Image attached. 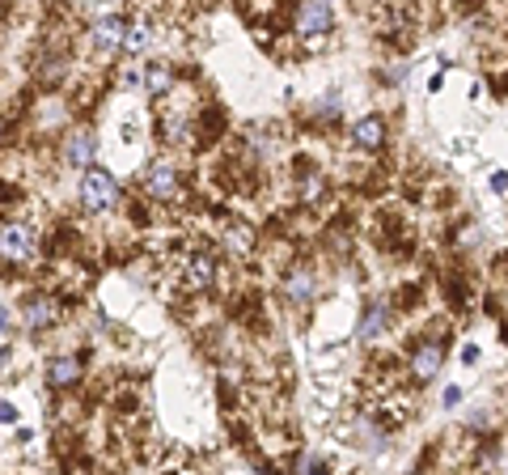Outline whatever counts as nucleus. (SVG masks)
Wrapping results in <instances>:
<instances>
[{"label": "nucleus", "instance_id": "9b49d317", "mask_svg": "<svg viewBox=\"0 0 508 475\" xmlns=\"http://www.w3.org/2000/svg\"><path fill=\"white\" fill-rule=\"evenodd\" d=\"M127 30H131V26H127L123 17H102V21L94 26V43H97L102 51L127 47Z\"/></svg>", "mask_w": 508, "mask_h": 475}, {"label": "nucleus", "instance_id": "2eb2a0df", "mask_svg": "<svg viewBox=\"0 0 508 475\" xmlns=\"http://www.w3.org/2000/svg\"><path fill=\"white\" fill-rule=\"evenodd\" d=\"M241 9L254 21H267V13H275V0H241Z\"/></svg>", "mask_w": 508, "mask_h": 475}, {"label": "nucleus", "instance_id": "9d476101", "mask_svg": "<svg viewBox=\"0 0 508 475\" xmlns=\"http://www.w3.org/2000/svg\"><path fill=\"white\" fill-rule=\"evenodd\" d=\"M385 136H390V123L381 115H365L351 128V140H356V148H365V153H377V148L385 145Z\"/></svg>", "mask_w": 508, "mask_h": 475}, {"label": "nucleus", "instance_id": "f03ea898", "mask_svg": "<svg viewBox=\"0 0 508 475\" xmlns=\"http://www.w3.org/2000/svg\"><path fill=\"white\" fill-rule=\"evenodd\" d=\"M292 26H297L301 38H322V34H331V26H334L331 0H301L297 13H292Z\"/></svg>", "mask_w": 508, "mask_h": 475}, {"label": "nucleus", "instance_id": "dca6fc26", "mask_svg": "<svg viewBox=\"0 0 508 475\" xmlns=\"http://www.w3.org/2000/svg\"><path fill=\"white\" fill-rule=\"evenodd\" d=\"M144 43H148V26H131V30H127V51H140Z\"/></svg>", "mask_w": 508, "mask_h": 475}, {"label": "nucleus", "instance_id": "aec40b11", "mask_svg": "<svg viewBox=\"0 0 508 475\" xmlns=\"http://www.w3.org/2000/svg\"><path fill=\"white\" fill-rule=\"evenodd\" d=\"M4 323H9V310H0V331H4Z\"/></svg>", "mask_w": 508, "mask_h": 475}, {"label": "nucleus", "instance_id": "6ab92c4d", "mask_svg": "<svg viewBox=\"0 0 508 475\" xmlns=\"http://www.w3.org/2000/svg\"><path fill=\"white\" fill-rule=\"evenodd\" d=\"M17 411H13V403H0V420H13Z\"/></svg>", "mask_w": 508, "mask_h": 475}, {"label": "nucleus", "instance_id": "0eeeda50", "mask_svg": "<svg viewBox=\"0 0 508 475\" xmlns=\"http://www.w3.org/2000/svg\"><path fill=\"white\" fill-rule=\"evenodd\" d=\"M64 157H68V165L72 170H94V162H97V136L94 131H72L68 136V148H64Z\"/></svg>", "mask_w": 508, "mask_h": 475}, {"label": "nucleus", "instance_id": "4468645a", "mask_svg": "<svg viewBox=\"0 0 508 475\" xmlns=\"http://www.w3.org/2000/svg\"><path fill=\"white\" fill-rule=\"evenodd\" d=\"M385 323H390V306H381V301H373V306L365 310L360 335H365V340H373V335H381V331H385Z\"/></svg>", "mask_w": 508, "mask_h": 475}, {"label": "nucleus", "instance_id": "1a4fd4ad", "mask_svg": "<svg viewBox=\"0 0 508 475\" xmlns=\"http://www.w3.org/2000/svg\"><path fill=\"white\" fill-rule=\"evenodd\" d=\"M314 293H318V276H314V267H292L284 276V297L292 301V306H309L314 301Z\"/></svg>", "mask_w": 508, "mask_h": 475}, {"label": "nucleus", "instance_id": "6e6552de", "mask_svg": "<svg viewBox=\"0 0 508 475\" xmlns=\"http://www.w3.org/2000/svg\"><path fill=\"white\" fill-rule=\"evenodd\" d=\"M144 191L153 199H174L178 196V170L170 162H157L144 170Z\"/></svg>", "mask_w": 508, "mask_h": 475}, {"label": "nucleus", "instance_id": "a211bd4d", "mask_svg": "<svg viewBox=\"0 0 508 475\" xmlns=\"http://www.w3.org/2000/svg\"><path fill=\"white\" fill-rule=\"evenodd\" d=\"M461 403V391L458 386H449V391H444V408H458Z\"/></svg>", "mask_w": 508, "mask_h": 475}, {"label": "nucleus", "instance_id": "7ed1b4c3", "mask_svg": "<svg viewBox=\"0 0 508 475\" xmlns=\"http://www.w3.org/2000/svg\"><path fill=\"white\" fill-rule=\"evenodd\" d=\"M441 365H444V340L441 335H424L411 348V377L415 382H432V377L441 374Z\"/></svg>", "mask_w": 508, "mask_h": 475}, {"label": "nucleus", "instance_id": "f8f14e48", "mask_svg": "<svg viewBox=\"0 0 508 475\" xmlns=\"http://www.w3.org/2000/svg\"><path fill=\"white\" fill-rule=\"evenodd\" d=\"M21 318H26V327L30 331H43L55 323V306H51V297L47 293H34L26 306H21Z\"/></svg>", "mask_w": 508, "mask_h": 475}, {"label": "nucleus", "instance_id": "f257e3e1", "mask_svg": "<svg viewBox=\"0 0 508 475\" xmlns=\"http://www.w3.org/2000/svg\"><path fill=\"white\" fill-rule=\"evenodd\" d=\"M80 204L89 208V213H106V208H114L119 204V179H114L111 170H85L80 174V187H77Z\"/></svg>", "mask_w": 508, "mask_h": 475}, {"label": "nucleus", "instance_id": "ddd939ff", "mask_svg": "<svg viewBox=\"0 0 508 475\" xmlns=\"http://www.w3.org/2000/svg\"><path fill=\"white\" fill-rule=\"evenodd\" d=\"M144 89H148L153 98H165V94L174 89V72H170V64H148L144 68Z\"/></svg>", "mask_w": 508, "mask_h": 475}, {"label": "nucleus", "instance_id": "f3484780", "mask_svg": "<svg viewBox=\"0 0 508 475\" xmlns=\"http://www.w3.org/2000/svg\"><path fill=\"white\" fill-rule=\"evenodd\" d=\"M297 475H331V467H326V462H318V459H305L301 467H297Z\"/></svg>", "mask_w": 508, "mask_h": 475}, {"label": "nucleus", "instance_id": "39448f33", "mask_svg": "<svg viewBox=\"0 0 508 475\" xmlns=\"http://www.w3.org/2000/svg\"><path fill=\"white\" fill-rule=\"evenodd\" d=\"M30 255H34V233H30V225H21V221H9V225H0V259L26 263Z\"/></svg>", "mask_w": 508, "mask_h": 475}, {"label": "nucleus", "instance_id": "423d86ee", "mask_svg": "<svg viewBox=\"0 0 508 475\" xmlns=\"http://www.w3.org/2000/svg\"><path fill=\"white\" fill-rule=\"evenodd\" d=\"M80 377H85V360L72 357V352L47 360V386L51 391H68V386H77Z\"/></svg>", "mask_w": 508, "mask_h": 475}, {"label": "nucleus", "instance_id": "20e7f679", "mask_svg": "<svg viewBox=\"0 0 508 475\" xmlns=\"http://www.w3.org/2000/svg\"><path fill=\"white\" fill-rule=\"evenodd\" d=\"M216 276H221V263H216V255L195 250V255H187V259H182V284H187L190 293L212 289V284H216Z\"/></svg>", "mask_w": 508, "mask_h": 475}]
</instances>
